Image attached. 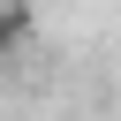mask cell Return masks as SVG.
Segmentation results:
<instances>
[{"mask_svg": "<svg viewBox=\"0 0 121 121\" xmlns=\"http://www.w3.org/2000/svg\"><path fill=\"white\" fill-rule=\"evenodd\" d=\"M30 38V0H0V60Z\"/></svg>", "mask_w": 121, "mask_h": 121, "instance_id": "obj_1", "label": "cell"}]
</instances>
